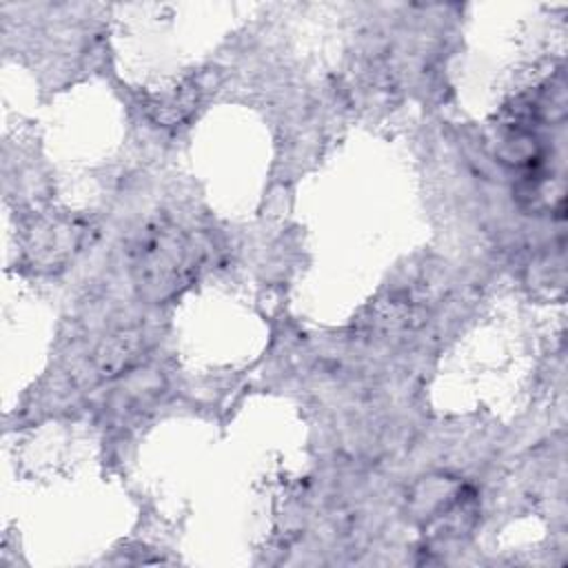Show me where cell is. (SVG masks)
<instances>
[{
    "label": "cell",
    "instance_id": "cell-1",
    "mask_svg": "<svg viewBox=\"0 0 568 568\" xmlns=\"http://www.w3.org/2000/svg\"><path fill=\"white\" fill-rule=\"evenodd\" d=\"M186 260L189 253L184 240L173 229L158 231L144 242V246H140V257L135 264L140 282L160 295L171 293L186 268Z\"/></svg>",
    "mask_w": 568,
    "mask_h": 568
}]
</instances>
